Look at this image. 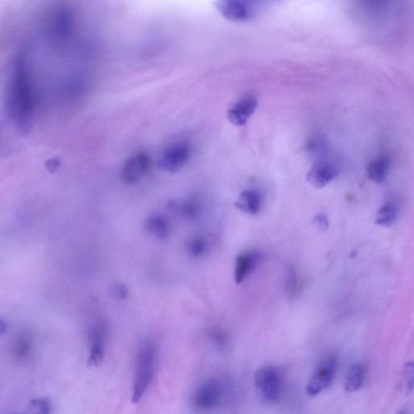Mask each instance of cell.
I'll use <instances>...</instances> for the list:
<instances>
[{"instance_id":"obj_22","label":"cell","mask_w":414,"mask_h":414,"mask_svg":"<svg viewBox=\"0 0 414 414\" xmlns=\"http://www.w3.org/2000/svg\"><path fill=\"white\" fill-rule=\"evenodd\" d=\"M128 289L122 283L115 284L112 288V295L118 300H125L128 296Z\"/></svg>"},{"instance_id":"obj_24","label":"cell","mask_w":414,"mask_h":414,"mask_svg":"<svg viewBox=\"0 0 414 414\" xmlns=\"http://www.w3.org/2000/svg\"><path fill=\"white\" fill-rule=\"evenodd\" d=\"M7 324L2 320H0V334L4 333L7 330Z\"/></svg>"},{"instance_id":"obj_5","label":"cell","mask_w":414,"mask_h":414,"mask_svg":"<svg viewBox=\"0 0 414 414\" xmlns=\"http://www.w3.org/2000/svg\"><path fill=\"white\" fill-rule=\"evenodd\" d=\"M224 394V384L219 379H210L197 389L194 397L195 406L201 412L210 411L223 402Z\"/></svg>"},{"instance_id":"obj_17","label":"cell","mask_w":414,"mask_h":414,"mask_svg":"<svg viewBox=\"0 0 414 414\" xmlns=\"http://www.w3.org/2000/svg\"><path fill=\"white\" fill-rule=\"evenodd\" d=\"M398 206L396 202L388 201L378 210L375 224L383 228H388L396 222L398 215Z\"/></svg>"},{"instance_id":"obj_3","label":"cell","mask_w":414,"mask_h":414,"mask_svg":"<svg viewBox=\"0 0 414 414\" xmlns=\"http://www.w3.org/2000/svg\"><path fill=\"white\" fill-rule=\"evenodd\" d=\"M254 384L260 397L264 401L276 403L280 399L282 379L280 372L273 366L258 369L254 375Z\"/></svg>"},{"instance_id":"obj_25","label":"cell","mask_w":414,"mask_h":414,"mask_svg":"<svg viewBox=\"0 0 414 414\" xmlns=\"http://www.w3.org/2000/svg\"><path fill=\"white\" fill-rule=\"evenodd\" d=\"M397 414H408L406 408L401 409Z\"/></svg>"},{"instance_id":"obj_8","label":"cell","mask_w":414,"mask_h":414,"mask_svg":"<svg viewBox=\"0 0 414 414\" xmlns=\"http://www.w3.org/2000/svg\"><path fill=\"white\" fill-rule=\"evenodd\" d=\"M258 107V99L253 95L240 98L228 110L229 122L237 127L244 126Z\"/></svg>"},{"instance_id":"obj_7","label":"cell","mask_w":414,"mask_h":414,"mask_svg":"<svg viewBox=\"0 0 414 414\" xmlns=\"http://www.w3.org/2000/svg\"><path fill=\"white\" fill-rule=\"evenodd\" d=\"M152 159L147 152H138L128 159L122 170V178L126 184L134 185L141 181L150 170Z\"/></svg>"},{"instance_id":"obj_6","label":"cell","mask_w":414,"mask_h":414,"mask_svg":"<svg viewBox=\"0 0 414 414\" xmlns=\"http://www.w3.org/2000/svg\"><path fill=\"white\" fill-rule=\"evenodd\" d=\"M191 147L189 143L179 141L168 147L159 158L158 165L168 172H177L189 161Z\"/></svg>"},{"instance_id":"obj_13","label":"cell","mask_w":414,"mask_h":414,"mask_svg":"<svg viewBox=\"0 0 414 414\" xmlns=\"http://www.w3.org/2000/svg\"><path fill=\"white\" fill-rule=\"evenodd\" d=\"M235 206L245 213L256 215L261 209L262 197L257 190H244L240 195Z\"/></svg>"},{"instance_id":"obj_4","label":"cell","mask_w":414,"mask_h":414,"mask_svg":"<svg viewBox=\"0 0 414 414\" xmlns=\"http://www.w3.org/2000/svg\"><path fill=\"white\" fill-rule=\"evenodd\" d=\"M336 369H338V359L334 354H330L322 359L307 384L306 393L308 396L311 397L318 396L328 388L334 382Z\"/></svg>"},{"instance_id":"obj_11","label":"cell","mask_w":414,"mask_h":414,"mask_svg":"<svg viewBox=\"0 0 414 414\" xmlns=\"http://www.w3.org/2000/svg\"><path fill=\"white\" fill-rule=\"evenodd\" d=\"M338 174L336 168L328 162H318L310 168L307 174V181L316 189L329 185Z\"/></svg>"},{"instance_id":"obj_19","label":"cell","mask_w":414,"mask_h":414,"mask_svg":"<svg viewBox=\"0 0 414 414\" xmlns=\"http://www.w3.org/2000/svg\"><path fill=\"white\" fill-rule=\"evenodd\" d=\"M206 248L207 244L205 239L199 237L192 238L187 244L188 253L195 258L202 256L205 253Z\"/></svg>"},{"instance_id":"obj_16","label":"cell","mask_w":414,"mask_h":414,"mask_svg":"<svg viewBox=\"0 0 414 414\" xmlns=\"http://www.w3.org/2000/svg\"><path fill=\"white\" fill-rule=\"evenodd\" d=\"M390 162L388 158L380 156L369 163L367 167L368 176L370 180L377 184H381L386 180Z\"/></svg>"},{"instance_id":"obj_15","label":"cell","mask_w":414,"mask_h":414,"mask_svg":"<svg viewBox=\"0 0 414 414\" xmlns=\"http://www.w3.org/2000/svg\"><path fill=\"white\" fill-rule=\"evenodd\" d=\"M146 229L154 237L160 240H165L170 235L171 225L170 221L165 216L155 215L147 219Z\"/></svg>"},{"instance_id":"obj_18","label":"cell","mask_w":414,"mask_h":414,"mask_svg":"<svg viewBox=\"0 0 414 414\" xmlns=\"http://www.w3.org/2000/svg\"><path fill=\"white\" fill-rule=\"evenodd\" d=\"M179 213L188 219L195 220L199 217L201 206L196 199H187L177 206Z\"/></svg>"},{"instance_id":"obj_1","label":"cell","mask_w":414,"mask_h":414,"mask_svg":"<svg viewBox=\"0 0 414 414\" xmlns=\"http://www.w3.org/2000/svg\"><path fill=\"white\" fill-rule=\"evenodd\" d=\"M6 104L8 116L17 128L23 132L30 131L38 101L26 56L21 50L14 60Z\"/></svg>"},{"instance_id":"obj_14","label":"cell","mask_w":414,"mask_h":414,"mask_svg":"<svg viewBox=\"0 0 414 414\" xmlns=\"http://www.w3.org/2000/svg\"><path fill=\"white\" fill-rule=\"evenodd\" d=\"M367 375V368L363 363H354L345 375L344 388L345 392L352 393L362 388Z\"/></svg>"},{"instance_id":"obj_10","label":"cell","mask_w":414,"mask_h":414,"mask_svg":"<svg viewBox=\"0 0 414 414\" xmlns=\"http://www.w3.org/2000/svg\"><path fill=\"white\" fill-rule=\"evenodd\" d=\"M89 343V363L95 367V366L100 364L105 357L107 328L103 323L96 324L91 329Z\"/></svg>"},{"instance_id":"obj_23","label":"cell","mask_w":414,"mask_h":414,"mask_svg":"<svg viewBox=\"0 0 414 414\" xmlns=\"http://www.w3.org/2000/svg\"><path fill=\"white\" fill-rule=\"evenodd\" d=\"M315 227L321 231H325L328 229L329 221L324 215H319L316 216L314 221H312Z\"/></svg>"},{"instance_id":"obj_9","label":"cell","mask_w":414,"mask_h":414,"mask_svg":"<svg viewBox=\"0 0 414 414\" xmlns=\"http://www.w3.org/2000/svg\"><path fill=\"white\" fill-rule=\"evenodd\" d=\"M216 8L224 17L235 22L249 21L254 14L250 3L240 0H225V1L217 2Z\"/></svg>"},{"instance_id":"obj_2","label":"cell","mask_w":414,"mask_h":414,"mask_svg":"<svg viewBox=\"0 0 414 414\" xmlns=\"http://www.w3.org/2000/svg\"><path fill=\"white\" fill-rule=\"evenodd\" d=\"M156 350L150 343H143L138 350L132 387V402L138 403L150 386L155 372Z\"/></svg>"},{"instance_id":"obj_21","label":"cell","mask_w":414,"mask_h":414,"mask_svg":"<svg viewBox=\"0 0 414 414\" xmlns=\"http://www.w3.org/2000/svg\"><path fill=\"white\" fill-rule=\"evenodd\" d=\"M404 389L407 393H411L413 388V364L409 362L404 368Z\"/></svg>"},{"instance_id":"obj_26","label":"cell","mask_w":414,"mask_h":414,"mask_svg":"<svg viewBox=\"0 0 414 414\" xmlns=\"http://www.w3.org/2000/svg\"><path fill=\"white\" fill-rule=\"evenodd\" d=\"M16 414H18V413H16Z\"/></svg>"},{"instance_id":"obj_20","label":"cell","mask_w":414,"mask_h":414,"mask_svg":"<svg viewBox=\"0 0 414 414\" xmlns=\"http://www.w3.org/2000/svg\"><path fill=\"white\" fill-rule=\"evenodd\" d=\"M30 409L35 414H51L52 411L51 402L45 398L33 399Z\"/></svg>"},{"instance_id":"obj_12","label":"cell","mask_w":414,"mask_h":414,"mask_svg":"<svg viewBox=\"0 0 414 414\" xmlns=\"http://www.w3.org/2000/svg\"><path fill=\"white\" fill-rule=\"evenodd\" d=\"M262 255L257 251H249L240 254L235 261L234 277L237 284L242 283L249 274L261 261Z\"/></svg>"}]
</instances>
